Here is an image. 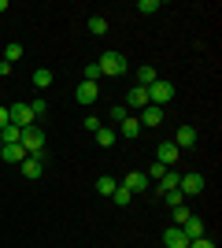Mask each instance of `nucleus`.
Masks as SVG:
<instances>
[{
	"label": "nucleus",
	"mask_w": 222,
	"mask_h": 248,
	"mask_svg": "<svg viewBox=\"0 0 222 248\" xmlns=\"http://www.w3.org/2000/svg\"><path fill=\"white\" fill-rule=\"evenodd\" d=\"M96 67H100V74H111V78H118V74H126V56L115 48H107L100 60H96Z\"/></svg>",
	"instance_id": "obj_2"
},
{
	"label": "nucleus",
	"mask_w": 222,
	"mask_h": 248,
	"mask_svg": "<svg viewBox=\"0 0 222 248\" xmlns=\"http://www.w3.org/2000/svg\"><path fill=\"white\" fill-rule=\"evenodd\" d=\"M115 189H118V182H115V178H107V174H100V178H96V193H100V197H111Z\"/></svg>",
	"instance_id": "obj_19"
},
{
	"label": "nucleus",
	"mask_w": 222,
	"mask_h": 248,
	"mask_svg": "<svg viewBox=\"0 0 222 248\" xmlns=\"http://www.w3.org/2000/svg\"><path fill=\"white\" fill-rule=\"evenodd\" d=\"M163 200H167L170 207H185V197H181V189H170V193H163Z\"/></svg>",
	"instance_id": "obj_27"
},
{
	"label": "nucleus",
	"mask_w": 222,
	"mask_h": 248,
	"mask_svg": "<svg viewBox=\"0 0 222 248\" xmlns=\"http://www.w3.org/2000/svg\"><path fill=\"white\" fill-rule=\"evenodd\" d=\"M118 186H122V189H130V193L137 197V193H148V189H152V182H148V178L141 174V170H130V174L122 178V182H118Z\"/></svg>",
	"instance_id": "obj_8"
},
{
	"label": "nucleus",
	"mask_w": 222,
	"mask_h": 248,
	"mask_svg": "<svg viewBox=\"0 0 222 248\" xmlns=\"http://www.w3.org/2000/svg\"><path fill=\"white\" fill-rule=\"evenodd\" d=\"M19 170H22V178H30V182H37V178L44 174V155H26L19 163Z\"/></svg>",
	"instance_id": "obj_7"
},
{
	"label": "nucleus",
	"mask_w": 222,
	"mask_h": 248,
	"mask_svg": "<svg viewBox=\"0 0 222 248\" xmlns=\"http://www.w3.org/2000/svg\"><path fill=\"white\" fill-rule=\"evenodd\" d=\"M115 141H118L115 130H107V126H100V130H96V145H100V148H111Z\"/></svg>",
	"instance_id": "obj_20"
},
{
	"label": "nucleus",
	"mask_w": 222,
	"mask_h": 248,
	"mask_svg": "<svg viewBox=\"0 0 222 248\" xmlns=\"http://www.w3.org/2000/svg\"><path fill=\"white\" fill-rule=\"evenodd\" d=\"M189 215H192L189 207H174V226H181V222H185V218H189Z\"/></svg>",
	"instance_id": "obj_31"
},
{
	"label": "nucleus",
	"mask_w": 222,
	"mask_h": 248,
	"mask_svg": "<svg viewBox=\"0 0 222 248\" xmlns=\"http://www.w3.org/2000/svg\"><path fill=\"white\" fill-rule=\"evenodd\" d=\"M0 11H8V0H0Z\"/></svg>",
	"instance_id": "obj_37"
},
{
	"label": "nucleus",
	"mask_w": 222,
	"mask_h": 248,
	"mask_svg": "<svg viewBox=\"0 0 222 248\" xmlns=\"http://www.w3.org/2000/svg\"><path fill=\"white\" fill-rule=\"evenodd\" d=\"M8 123H11V119H8V104H0V130H4Z\"/></svg>",
	"instance_id": "obj_34"
},
{
	"label": "nucleus",
	"mask_w": 222,
	"mask_h": 248,
	"mask_svg": "<svg viewBox=\"0 0 222 248\" xmlns=\"http://www.w3.org/2000/svg\"><path fill=\"white\" fill-rule=\"evenodd\" d=\"M0 159H8V163H22V159H26V148H22V145H0Z\"/></svg>",
	"instance_id": "obj_16"
},
{
	"label": "nucleus",
	"mask_w": 222,
	"mask_h": 248,
	"mask_svg": "<svg viewBox=\"0 0 222 248\" xmlns=\"http://www.w3.org/2000/svg\"><path fill=\"white\" fill-rule=\"evenodd\" d=\"M178 189H181V197H200V193H204V174H200V170L181 174L178 178Z\"/></svg>",
	"instance_id": "obj_4"
},
{
	"label": "nucleus",
	"mask_w": 222,
	"mask_h": 248,
	"mask_svg": "<svg viewBox=\"0 0 222 248\" xmlns=\"http://www.w3.org/2000/svg\"><path fill=\"white\" fill-rule=\"evenodd\" d=\"M126 108H137V111H145V108H148V89L133 85V89L126 93Z\"/></svg>",
	"instance_id": "obj_14"
},
{
	"label": "nucleus",
	"mask_w": 222,
	"mask_h": 248,
	"mask_svg": "<svg viewBox=\"0 0 222 248\" xmlns=\"http://www.w3.org/2000/svg\"><path fill=\"white\" fill-rule=\"evenodd\" d=\"M196 130H192V126H178V130H174V145H178V152H185V148H192L196 145Z\"/></svg>",
	"instance_id": "obj_10"
},
{
	"label": "nucleus",
	"mask_w": 222,
	"mask_h": 248,
	"mask_svg": "<svg viewBox=\"0 0 222 248\" xmlns=\"http://www.w3.org/2000/svg\"><path fill=\"white\" fill-rule=\"evenodd\" d=\"M111 200H115L118 207H130V200H133V193H130V189H122V186H118L115 193H111Z\"/></svg>",
	"instance_id": "obj_25"
},
{
	"label": "nucleus",
	"mask_w": 222,
	"mask_h": 248,
	"mask_svg": "<svg viewBox=\"0 0 222 248\" xmlns=\"http://www.w3.org/2000/svg\"><path fill=\"white\" fill-rule=\"evenodd\" d=\"M111 119H115V123H122V119H126V108H122V104H115V108H111Z\"/></svg>",
	"instance_id": "obj_32"
},
{
	"label": "nucleus",
	"mask_w": 222,
	"mask_h": 248,
	"mask_svg": "<svg viewBox=\"0 0 222 248\" xmlns=\"http://www.w3.org/2000/svg\"><path fill=\"white\" fill-rule=\"evenodd\" d=\"M137 123H141V130H152V126H159V123H163V108L148 104L145 111H141V119H137Z\"/></svg>",
	"instance_id": "obj_12"
},
{
	"label": "nucleus",
	"mask_w": 222,
	"mask_h": 248,
	"mask_svg": "<svg viewBox=\"0 0 222 248\" xmlns=\"http://www.w3.org/2000/svg\"><path fill=\"white\" fill-rule=\"evenodd\" d=\"M174 100V82H167V78H156V82L148 85V104H156V108H163V104Z\"/></svg>",
	"instance_id": "obj_3"
},
{
	"label": "nucleus",
	"mask_w": 222,
	"mask_h": 248,
	"mask_svg": "<svg viewBox=\"0 0 222 248\" xmlns=\"http://www.w3.org/2000/svg\"><path fill=\"white\" fill-rule=\"evenodd\" d=\"M96 96H100V85L96 82H82L78 89H74V100L78 104H96Z\"/></svg>",
	"instance_id": "obj_11"
},
{
	"label": "nucleus",
	"mask_w": 222,
	"mask_h": 248,
	"mask_svg": "<svg viewBox=\"0 0 222 248\" xmlns=\"http://www.w3.org/2000/svg\"><path fill=\"white\" fill-rule=\"evenodd\" d=\"M89 33H93V37H104L107 33V19L104 15H93V19H89Z\"/></svg>",
	"instance_id": "obj_24"
},
{
	"label": "nucleus",
	"mask_w": 222,
	"mask_h": 248,
	"mask_svg": "<svg viewBox=\"0 0 222 248\" xmlns=\"http://www.w3.org/2000/svg\"><path fill=\"white\" fill-rule=\"evenodd\" d=\"M19 137H22V126H4L0 130V145H19Z\"/></svg>",
	"instance_id": "obj_18"
},
{
	"label": "nucleus",
	"mask_w": 222,
	"mask_h": 248,
	"mask_svg": "<svg viewBox=\"0 0 222 248\" xmlns=\"http://www.w3.org/2000/svg\"><path fill=\"white\" fill-rule=\"evenodd\" d=\"M96 78H100V67H96V63H89V67L82 71V82H96Z\"/></svg>",
	"instance_id": "obj_29"
},
{
	"label": "nucleus",
	"mask_w": 222,
	"mask_h": 248,
	"mask_svg": "<svg viewBox=\"0 0 222 248\" xmlns=\"http://www.w3.org/2000/svg\"><path fill=\"white\" fill-rule=\"evenodd\" d=\"M163 248H189V237L181 233V226H167L163 230Z\"/></svg>",
	"instance_id": "obj_9"
},
{
	"label": "nucleus",
	"mask_w": 222,
	"mask_h": 248,
	"mask_svg": "<svg viewBox=\"0 0 222 248\" xmlns=\"http://www.w3.org/2000/svg\"><path fill=\"white\" fill-rule=\"evenodd\" d=\"M181 233H185V237H189V241H200L204 233H207V230H204V218L189 215V218H185V222H181Z\"/></svg>",
	"instance_id": "obj_13"
},
{
	"label": "nucleus",
	"mask_w": 222,
	"mask_h": 248,
	"mask_svg": "<svg viewBox=\"0 0 222 248\" xmlns=\"http://www.w3.org/2000/svg\"><path fill=\"white\" fill-rule=\"evenodd\" d=\"M189 248H215V245L207 237H200V241H189Z\"/></svg>",
	"instance_id": "obj_35"
},
{
	"label": "nucleus",
	"mask_w": 222,
	"mask_h": 248,
	"mask_svg": "<svg viewBox=\"0 0 222 248\" xmlns=\"http://www.w3.org/2000/svg\"><path fill=\"white\" fill-rule=\"evenodd\" d=\"M163 174H167V167H163V163H156V159H152V167H148V182H152V186H156V182H159V178H163Z\"/></svg>",
	"instance_id": "obj_26"
},
{
	"label": "nucleus",
	"mask_w": 222,
	"mask_h": 248,
	"mask_svg": "<svg viewBox=\"0 0 222 248\" xmlns=\"http://www.w3.org/2000/svg\"><path fill=\"white\" fill-rule=\"evenodd\" d=\"M8 74H11V63H4V60H0V78H8Z\"/></svg>",
	"instance_id": "obj_36"
},
{
	"label": "nucleus",
	"mask_w": 222,
	"mask_h": 248,
	"mask_svg": "<svg viewBox=\"0 0 222 248\" xmlns=\"http://www.w3.org/2000/svg\"><path fill=\"white\" fill-rule=\"evenodd\" d=\"M178 170H167V174H163V178H159V182H156V186H159V193H170V189H178Z\"/></svg>",
	"instance_id": "obj_21"
},
{
	"label": "nucleus",
	"mask_w": 222,
	"mask_h": 248,
	"mask_svg": "<svg viewBox=\"0 0 222 248\" xmlns=\"http://www.w3.org/2000/svg\"><path fill=\"white\" fill-rule=\"evenodd\" d=\"M115 134H122V137H130V141H133V137H141L145 130H141V123L133 119V115H126V119L118 123V130H115Z\"/></svg>",
	"instance_id": "obj_15"
},
{
	"label": "nucleus",
	"mask_w": 222,
	"mask_h": 248,
	"mask_svg": "<svg viewBox=\"0 0 222 248\" xmlns=\"http://www.w3.org/2000/svg\"><path fill=\"white\" fill-rule=\"evenodd\" d=\"M8 119H11V126H33V123H37L26 100H19V104H8Z\"/></svg>",
	"instance_id": "obj_5"
},
{
	"label": "nucleus",
	"mask_w": 222,
	"mask_h": 248,
	"mask_svg": "<svg viewBox=\"0 0 222 248\" xmlns=\"http://www.w3.org/2000/svg\"><path fill=\"white\" fill-rule=\"evenodd\" d=\"M156 78H159L156 67H137V85H141V89H148V85L156 82Z\"/></svg>",
	"instance_id": "obj_22"
},
{
	"label": "nucleus",
	"mask_w": 222,
	"mask_h": 248,
	"mask_svg": "<svg viewBox=\"0 0 222 248\" xmlns=\"http://www.w3.org/2000/svg\"><path fill=\"white\" fill-rule=\"evenodd\" d=\"M30 111H33V119H41L48 111V100H30Z\"/></svg>",
	"instance_id": "obj_30"
},
{
	"label": "nucleus",
	"mask_w": 222,
	"mask_h": 248,
	"mask_svg": "<svg viewBox=\"0 0 222 248\" xmlns=\"http://www.w3.org/2000/svg\"><path fill=\"white\" fill-rule=\"evenodd\" d=\"M137 11H141V15H156V11H159V0H141Z\"/></svg>",
	"instance_id": "obj_28"
},
{
	"label": "nucleus",
	"mask_w": 222,
	"mask_h": 248,
	"mask_svg": "<svg viewBox=\"0 0 222 248\" xmlns=\"http://www.w3.org/2000/svg\"><path fill=\"white\" fill-rule=\"evenodd\" d=\"M22 52H26V48H22L19 41H8V48H4V63H19Z\"/></svg>",
	"instance_id": "obj_23"
},
{
	"label": "nucleus",
	"mask_w": 222,
	"mask_h": 248,
	"mask_svg": "<svg viewBox=\"0 0 222 248\" xmlns=\"http://www.w3.org/2000/svg\"><path fill=\"white\" fill-rule=\"evenodd\" d=\"M19 145L26 148V155H44V130L37 123H33V126H22Z\"/></svg>",
	"instance_id": "obj_1"
},
{
	"label": "nucleus",
	"mask_w": 222,
	"mask_h": 248,
	"mask_svg": "<svg viewBox=\"0 0 222 248\" xmlns=\"http://www.w3.org/2000/svg\"><path fill=\"white\" fill-rule=\"evenodd\" d=\"M181 159V152H178V145L174 141H163V145L156 148V163H163L167 170H174V163Z\"/></svg>",
	"instance_id": "obj_6"
},
{
	"label": "nucleus",
	"mask_w": 222,
	"mask_h": 248,
	"mask_svg": "<svg viewBox=\"0 0 222 248\" xmlns=\"http://www.w3.org/2000/svg\"><path fill=\"white\" fill-rule=\"evenodd\" d=\"M52 82H56V74L48 71V67H37V71H33V89H52Z\"/></svg>",
	"instance_id": "obj_17"
},
{
	"label": "nucleus",
	"mask_w": 222,
	"mask_h": 248,
	"mask_svg": "<svg viewBox=\"0 0 222 248\" xmlns=\"http://www.w3.org/2000/svg\"><path fill=\"white\" fill-rule=\"evenodd\" d=\"M100 126H104V123H100L96 115H89V119H85V130H93V134H96V130H100Z\"/></svg>",
	"instance_id": "obj_33"
}]
</instances>
